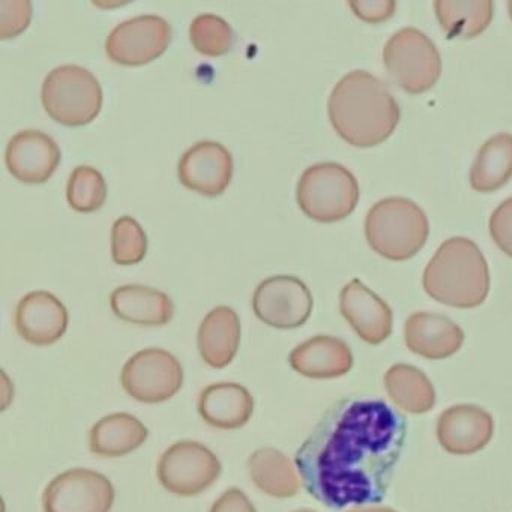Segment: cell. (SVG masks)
<instances>
[{
    "label": "cell",
    "instance_id": "52a82bcc",
    "mask_svg": "<svg viewBox=\"0 0 512 512\" xmlns=\"http://www.w3.org/2000/svg\"><path fill=\"white\" fill-rule=\"evenodd\" d=\"M383 64L395 83L407 94L430 91L442 73V59L433 41L415 28L395 32L385 49Z\"/></svg>",
    "mask_w": 512,
    "mask_h": 512
},
{
    "label": "cell",
    "instance_id": "484cf974",
    "mask_svg": "<svg viewBox=\"0 0 512 512\" xmlns=\"http://www.w3.org/2000/svg\"><path fill=\"white\" fill-rule=\"evenodd\" d=\"M511 178L512 134H497L479 149L470 169V187L476 193H494Z\"/></svg>",
    "mask_w": 512,
    "mask_h": 512
},
{
    "label": "cell",
    "instance_id": "8992f818",
    "mask_svg": "<svg viewBox=\"0 0 512 512\" xmlns=\"http://www.w3.org/2000/svg\"><path fill=\"white\" fill-rule=\"evenodd\" d=\"M41 100L50 118L59 124L82 127L100 115L103 89L88 68L61 65L44 80Z\"/></svg>",
    "mask_w": 512,
    "mask_h": 512
},
{
    "label": "cell",
    "instance_id": "d4e9b609",
    "mask_svg": "<svg viewBox=\"0 0 512 512\" xmlns=\"http://www.w3.org/2000/svg\"><path fill=\"white\" fill-rule=\"evenodd\" d=\"M385 389L392 403L412 415L430 412L436 404V391L427 374L409 364H395L386 371Z\"/></svg>",
    "mask_w": 512,
    "mask_h": 512
},
{
    "label": "cell",
    "instance_id": "2e32d148",
    "mask_svg": "<svg viewBox=\"0 0 512 512\" xmlns=\"http://www.w3.org/2000/svg\"><path fill=\"white\" fill-rule=\"evenodd\" d=\"M340 311L365 343L377 346L391 337V308L361 281L352 280L341 289Z\"/></svg>",
    "mask_w": 512,
    "mask_h": 512
},
{
    "label": "cell",
    "instance_id": "e0dca14e",
    "mask_svg": "<svg viewBox=\"0 0 512 512\" xmlns=\"http://www.w3.org/2000/svg\"><path fill=\"white\" fill-rule=\"evenodd\" d=\"M68 311L53 293L35 290L20 299L16 308V329L34 346H50L64 337Z\"/></svg>",
    "mask_w": 512,
    "mask_h": 512
},
{
    "label": "cell",
    "instance_id": "ba28073f",
    "mask_svg": "<svg viewBox=\"0 0 512 512\" xmlns=\"http://www.w3.org/2000/svg\"><path fill=\"white\" fill-rule=\"evenodd\" d=\"M221 461L208 446L194 440H181L163 452L158 461V479L170 493L197 496L220 478Z\"/></svg>",
    "mask_w": 512,
    "mask_h": 512
},
{
    "label": "cell",
    "instance_id": "4316f807",
    "mask_svg": "<svg viewBox=\"0 0 512 512\" xmlns=\"http://www.w3.org/2000/svg\"><path fill=\"white\" fill-rule=\"evenodd\" d=\"M433 7L439 25L449 38L478 37L493 20L491 0H436Z\"/></svg>",
    "mask_w": 512,
    "mask_h": 512
},
{
    "label": "cell",
    "instance_id": "7a4b0ae2",
    "mask_svg": "<svg viewBox=\"0 0 512 512\" xmlns=\"http://www.w3.org/2000/svg\"><path fill=\"white\" fill-rule=\"evenodd\" d=\"M328 116L344 142L356 148H374L392 136L401 112L382 80L367 71L355 70L332 89Z\"/></svg>",
    "mask_w": 512,
    "mask_h": 512
},
{
    "label": "cell",
    "instance_id": "7c38bea8",
    "mask_svg": "<svg viewBox=\"0 0 512 512\" xmlns=\"http://www.w3.org/2000/svg\"><path fill=\"white\" fill-rule=\"evenodd\" d=\"M172 28L163 17L137 16L119 23L106 40V53L121 65H145L166 52Z\"/></svg>",
    "mask_w": 512,
    "mask_h": 512
},
{
    "label": "cell",
    "instance_id": "3957f363",
    "mask_svg": "<svg viewBox=\"0 0 512 512\" xmlns=\"http://www.w3.org/2000/svg\"><path fill=\"white\" fill-rule=\"evenodd\" d=\"M422 286L430 298L448 307H479L490 292L487 260L469 238L446 239L428 262Z\"/></svg>",
    "mask_w": 512,
    "mask_h": 512
},
{
    "label": "cell",
    "instance_id": "cb8c5ba5",
    "mask_svg": "<svg viewBox=\"0 0 512 512\" xmlns=\"http://www.w3.org/2000/svg\"><path fill=\"white\" fill-rule=\"evenodd\" d=\"M251 481L262 493L277 499H289L301 490L295 464L275 448H260L248 458Z\"/></svg>",
    "mask_w": 512,
    "mask_h": 512
},
{
    "label": "cell",
    "instance_id": "6da1fadb",
    "mask_svg": "<svg viewBox=\"0 0 512 512\" xmlns=\"http://www.w3.org/2000/svg\"><path fill=\"white\" fill-rule=\"evenodd\" d=\"M407 439L403 413L379 398L335 401L295 455L310 496L328 508L385 499Z\"/></svg>",
    "mask_w": 512,
    "mask_h": 512
},
{
    "label": "cell",
    "instance_id": "5bb4252c",
    "mask_svg": "<svg viewBox=\"0 0 512 512\" xmlns=\"http://www.w3.org/2000/svg\"><path fill=\"white\" fill-rule=\"evenodd\" d=\"M493 434V416L473 404L449 407L437 419V440L452 455H470L482 451L493 439Z\"/></svg>",
    "mask_w": 512,
    "mask_h": 512
},
{
    "label": "cell",
    "instance_id": "8fae6325",
    "mask_svg": "<svg viewBox=\"0 0 512 512\" xmlns=\"http://www.w3.org/2000/svg\"><path fill=\"white\" fill-rule=\"evenodd\" d=\"M253 310L272 328L295 329L310 319L313 296L307 284L298 277L274 275L256 287Z\"/></svg>",
    "mask_w": 512,
    "mask_h": 512
},
{
    "label": "cell",
    "instance_id": "836d02e7",
    "mask_svg": "<svg viewBox=\"0 0 512 512\" xmlns=\"http://www.w3.org/2000/svg\"><path fill=\"white\" fill-rule=\"evenodd\" d=\"M209 512H257L256 506L253 505L247 494L239 488L233 487L224 491L214 505L211 506Z\"/></svg>",
    "mask_w": 512,
    "mask_h": 512
},
{
    "label": "cell",
    "instance_id": "277c9868",
    "mask_svg": "<svg viewBox=\"0 0 512 512\" xmlns=\"http://www.w3.org/2000/svg\"><path fill=\"white\" fill-rule=\"evenodd\" d=\"M430 235L427 215L412 200L388 197L371 206L365 238L380 256L394 262L412 259Z\"/></svg>",
    "mask_w": 512,
    "mask_h": 512
},
{
    "label": "cell",
    "instance_id": "44dd1931",
    "mask_svg": "<svg viewBox=\"0 0 512 512\" xmlns=\"http://www.w3.org/2000/svg\"><path fill=\"white\" fill-rule=\"evenodd\" d=\"M241 344V320L232 307L212 308L197 332V347L203 361L212 368L227 367Z\"/></svg>",
    "mask_w": 512,
    "mask_h": 512
},
{
    "label": "cell",
    "instance_id": "4fadbf2b",
    "mask_svg": "<svg viewBox=\"0 0 512 512\" xmlns=\"http://www.w3.org/2000/svg\"><path fill=\"white\" fill-rule=\"evenodd\" d=\"M232 175V154L221 143L212 140H202L191 146L178 164L182 185L203 196H220L229 187Z\"/></svg>",
    "mask_w": 512,
    "mask_h": 512
},
{
    "label": "cell",
    "instance_id": "8d00e7d4",
    "mask_svg": "<svg viewBox=\"0 0 512 512\" xmlns=\"http://www.w3.org/2000/svg\"><path fill=\"white\" fill-rule=\"evenodd\" d=\"M295 512H314V511H311V509H299V511H295Z\"/></svg>",
    "mask_w": 512,
    "mask_h": 512
},
{
    "label": "cell",
    "instance_id": "30bf717a",
    "mask_svg": "<svg viewBox=\"0 0 512 512\" xmlns=\"http://www.w3.org/2000/svg\"><path fill=\"white\" fill-rule=\"evenodd\" d=\"M113 503L112 481L103 473L83 467L53 478L43 494L44 512H110Z\"/></svg>",
    "mask_w": 512,
    "mask_h": 512
},
{
    "label": "cell",
    "instance_id": "e575fe53",
    "mask_svg": "<svg viewBox=\"0 0 512 512\" xmlns=\"http://www.w3.org/2000/svg\"><path fill=\"white\" fill-rule=\"evenodd\" d=\"M347 512H397L395 509L385 508V506H356Z\"/></svg>",
    "mask_w": 512,
    "mask_h": 512
},
{
    "label": "cell",
    "instance_id": "4dcf8cb0",
    "mask_svg": "<svg viewBox=\"0 0 512 512\" xmlns=\"http://www.w3.org/2000/svg\"><path fill=\"white\" fill-rule=\"evenodd\" d=\"M32 19L29 0H0V37L4 40L22 34Z\"/></svg>",
    "mask_w": 512,
    "mask_h": 512
},
{
    "label": "cell",
    "instance_id": "d590c367",
    "mask_svg": "<svg viewBox=\"0 0 512 512\" xmlns=\"http://www.w3.org/2000/svg\"><path fill=\"white\" fill-rule=\"evenodd\" d=\"M508 13H509V17H511V20H512V0H509V2H508Z\"/></svg>",
    "mask_w": 512,
    "mask_h": 512
},
{
    "label": "cell",
    "instance_id": "d6986e66",
    "mask_svg": "<svg viewBox=\"0 0 512 512\" xmlns=\"http://www.w3.org/2000/svg\"><path fill=\"white\" fill-rule=\"evenodd\" d=\"M290 367L308 379H337L353 367V355L343 340L316 335L296 346L289 355Z\"/></svg>",
    "mask_w": 512,
    "mask_h": 512
},
{
    "label": "cell",
    "instance_id": "f1b7e54d",
    "mask_svg": "<svg viewBox=\"0 0 512 512\" xmlns=\"http://www.w3.org/2000/svg\"><path fill=\"white\" fill-rule=\"evenodd\" d=\"M67 199L76 211H98L107 199V185L100 170L91 166L76 167L68 179Z\"/></svg>",
    "mask_w": 512,
    "mask_h": 512
},
{
    "label": "cell",
    "instance_id": "ffe728a7",
    "mask_svg": "<svg viewBox=\"0 0 512 512\" xmlns=\"http://www.w3.org/2000/svg\"><path fill=\"white\" fill-rule=\"evenodd\" d=\"M200 418L218 430L244 427L254 412V398L239 383H214L200 392L197 400Z\"/></svg>",
    "mask_w": 512,
    "mask_h": 512
},
{
    "label": "cell",
    "instance_id": "5b68a950",
    "mask_svg": "<svg viewBox=\"0 0 512 512\" xmlns=\"http://www.w3.org/2000/svg\"><path fill=\"white\" fill-rule=\"evenodd\" d=\"M296 200L311 220L335 223L355 211L359 185L355 175L338 163H317L304 170L296 185Z\"/></svg>",
    "mask_w": 512,
    "mask_h": 512
},
{
    "label": "cell",
    "instance_id": "9a60e30c",
    "mask_svg": "<svg viewBox=\"0 0 512 512\" xmlns=\"http://www.w3.org/2000/svg\"><path fill=\"white\" fill-rule=\"evenodd\" d=\"M58 143L38 130H23L11 137L5 163L14 178L25 184H43L52 178L61 163Z\"/></svg>",
    "mask_w": 512,
    "mask_h": 512
},
{
    "label": "cell",
    "instance_id": "d6a6232c",
    "mask_svg": "<svg viewBox=\"0 0 512 512\" xmlns=\"http://www.w3.org/2000/svg\"><path fill=\"white\" fill-rule=\"evenodd\" d=\"M349 7L359 19L377 25L394 16L397 4L394 0H350Z\"/></svg>",
    "mask_w": 512,
    "mask_h": 512
},
{
    "label": "cell",
    "instance_id": "603a6c76",
    "mask_svg": "<svg viewBox=\"0 0 512 512\" xmlns=\"http://www.w3.org/2000/svg\"><path fill=\"white\" fill-rule=\"evenodd\" d=\"M148 436V428L136 416L125 412L112 413L92 427L89 448L100 457H124L145 445Z\"/></svg>",
    "mask_w": 512,
    "mask_h": 512
},
{
    "label": "cell",
    "instance_id": "83f0119b",
    "mask_svg": "<svg viewBox=\"0 0 512 512\" xmlns=\"http://www.w3.org/2000/svg\"><path fill=\"white\" fill-rule=\"evenodd\" d=\"M190 40L202 55L223 56L235 46L236 35L223 17L200 14L191 22Z\"/></svg>",
    "mask_w": 512,
    "mask_h": 512
},
{
    "label": "cell",
    "instance_id": "9c48e42d",
    "mask_svg": "<svg viewBox=\"0 0 512 512\" xmlns=\"http://www.w3.org/2000/svg\"><path fill=\"white\" fill-rule=\"evenodd\" d=\"M124 391L139 403L158 404L170 400L184 385V368L167 350H140L122 368Z\"/></svg>",
    "mask_w": 512,
    "mask_h": 512
},
{
    "label": "cell",
    "instance_id": "1f68e13d",
    "mask_svg": "<svg viewBox=\"0 0 512 512\" xmlns=\"http://www.w3.org/2000/svg\"><path fill=\"white\" fill-rule=\"evenodd\" d=\"M491 239L494 244L506 254L512 257V197L503 200L490 217L488 223Z\"/></svg>",
    "mask_w": 512,
    "mask_h": 512
},
{
    "label": "cell",
    "instance_id": "ac0fdd59",
    "mask_svg": "<svg viewBox=\"0 0 512 512\" xmlns=\"http://www.w3.org/2000/svg\"><path fill=\"white\" fill-rule=\"evenodd\" d=\"M404 343L415 355L431 361L451 358L464 343V332L443 314L413 313L404 325Z\"/></svg>",
    "mask_w": 512,
    "mask_h": 512
},
{
    "label": "cell",
    "instance_id": "f546056e",
    "mask_svg": "<svg viewBox=\"0 0 512 512\" xmlns=\"http://www.w3.org/2000/svg\"><path fill=\"white\" fill-rule=\"evenodd\" d=\"M148 250V238L139 221L130 215L118 218L112 227V257L118 265L142 262Z\"/></svg>",
    "mask_w": 512,
    "mask_h": 512
},
{
    "label": "cell",
    "instance_id": "7402d4cb",
    "mask_svg": "<svg viewBox=\"0 0 512 512\" xmlns=\"http://www.w3.org/2000/svg\"><path fill=\"white\" fill-rule=\"evenodd\" d=\"M110 305L119 319L134 325H167L175 314V305L167 293L142 284H127L113 290Z\"/></svg>",
    "mask_w": 512,
    "mask_h": 512
}]
</instances>
